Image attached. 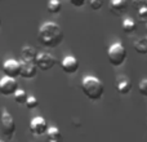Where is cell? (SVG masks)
<instances>
[{"instance_id":"obj_1","label":"cell","mask_w":147,"mask_h":142,"mask_svg":"<svg viewBox=\"0 0 147 142\" xmlns=\"http://www.w3.org/2000/svg\"><path fill=\"white\" fill-rule=\"evenodd\" d=\"M38 40L44 47L56 48L63 40V31L58 23L49 21L40 26L38 31Z\"/></svg>"},{"instance_id":"obj_2","label":"cell","mask_w":147,"mask_h":142,"mask_svg":"<svg viewBox=\"0 0 147 142\" xmlns=\"http://www.w3.org/2000/svg\"><path fill=\"white\" fill-rule=\"evenodd\" d=\"M81 91L92 101H98L102 98L105 92V85L97 76L86 75L81 80Z\"/></svg>"},{"instance_id":"obj_3","label":"cell","mask_w":147,"mask_h":142,"mask_svg":"<svg viewBox=\"0 0 147 142\" xmlns=\"http://www.w3.org/2000/svg\"><path fill=\"white\" fill-rule=\"evenodd\" d=\"M107 58L109 62L115 67H119L124 64L125 58H127V49L120 41L111 44L107 49Z\"/></svg>"},{"instance_id":"obj_4","label":"cell","mask_w":147,"mask_h":142,"mask_svg":"<svg viewBox=\"0 0 147 142\" xmlns=\"http://www.w3.org/2000/svg\"><path fill=\"white\" fill-rule=\"evenodd\" d=\"M0 131H1L3 136L8 140H12L16 132V122L12 115L9 114V111L5 109L3 110L1 118H0Z\"/></svg>"},{"instance_id":"obj_5","label":"cell","mask_w":147,"mask_h":142,"mask_svg":"<svg viewBox=\"0 0 147 142\" xmlns=\"http://www.w3.org/2000/svg\"><path fill=\"white\" fill-rule=\"evenodd\" d=\"M56 64H57V58L53 56V54L48 53V52H39L36 58H35L36 67L40 69L41 71L51 70Z\"/></svg>"},{"instance_id":"obj_6","label":"cell","mask_w":147,"mask_h":142,"mask_svg":"<svg viewBox=\"0 0 147 142\" xmlns=\"http://www.w3.org/2000/svg\"><path fill=\"white\" fill-rule=\"evenodd\" d=\"M18 91V83L16 79L4 78L0 79V94L3 96H13Z\"/></svg>"},{"instance_id":"obj_7","label":"cell","mask_w":147,"mask_h":142,"mask_svg":"<svg viewBox=\"0 0 147 142\" xmlns=\"http://www.w3.org/2000/svg\"><path fill=\"white\" fill-rule=\"evenodd\" d=\"M1 69L7 78L16 79L17 76H20V71H21L20 61H17V60H14V58H9L3 64Z\"/></svg>"},{"instance_id":"obj_8","label":"cell","mask_w":147,"mask_h":142,"mask_svg":"<svg viewBox=\"0 0 147 142\" xmlns=\"http://www.w3.org/2000/svg\"><path fill=\"white\" fill-rule=\"evenodd\" d=\"M48 131V123L44 118L41 116H35L30 122V132L34 136H41L45 135Z\"/></svg>"},{"instance_id":"obj_9","label":"cell","mask_w":147,"mask_h":142,"mask_svg":"<svg viewBox=\"0 0 147 142\" xmlns=\"http://www.w3.org/2000/svg\"><path fill=\"white\" fill-rule=\"evenodd\" d=\"M20 66H21V71H20V76L25 79H32L36 76V71H38V67H36L35 62L32 61H23L21 60L20 61Z\"/></svg>"},{"instance_id":"obj_10","label":"cell","mask_w":147,"mask_h":142,"mask_svg":"<svg viewBox=\"0 0 147 142\" xmlns=\"http://www.w3.org/2000/svg\"><path fill=\"white\" fill-rule=\"evenodd\" d=\"M132 81H130L129 78H127V76L124 75H120L116 78V80H115V88H116L117 93L123 94V96H125V94H128L130 91H132Z\"/></svg>"},{"instance_id":"obj_11","label":"cell","mask_w":147,"mask_h":142,"mask_svg":"<svg viewBox=\"0 0 147 142\" xmlns=\"http://www.w3.org/2000/svg\"><path fill=\"white\" fill-rule=\"evenodd\" d=\"M61 69L66 74H75L79 70V61L74 56H66L61 61Z\"/></svg>"},{"instance_id":"obj_12","label":"cell","mask_w":147,"mask_h":142,"mask_svg":"<svg viewBox=\"0 0 147 142\" xmlns=\"http://www.w3.org/2000/svg\"><path fill=\"white\" fill-rule=\"evenodd\" d=\"M128 4H129V3H128L127 0H114V1H111L110 3V8H111L112 14L121 16L123 13L125 12V9H127Z\"/></svg>"},{"instance_id":"obj_13","label":"cell","mask_w":147,"mask_h":142,"mask_svg":"<svg viewBox=\"0 0 147 142\" xmlns=\"http://www.w3.org/2000/svg\"><path fill=\"white\" fill-rule=\"evenodd\" d=\"M38 56V52L34 47H30V45H26L21 49V57H22L23 61H32L35 62V58Z\"/></svg>"},{"instance_id":"obj_14","label":"cell","mask_w":147,"mask_h":142,"mask_svg":"<svg viewBox=\"0 0 147 142\" xmlns=\"http://www.w3.org/2000/svg\"><path fill=\"white\" fill-rule=\"evenodd\" d=\"M121 28L125 34H132V32H134L136 28H137V22H136L132 17H127L123 21Z\"/></svg>"},{"instance_id":"obj_15","label":"cell","mask_w":147,"mask_h":142,"mask_svg":"<svg viewBox=\"0 0 147 142\" xmlns=\"http://www.w3.org/2000/svg\"><path fill=\"white\" fill-rule=\"evenodd\" d=\"M133 48L138 54H147V36L137 39L133 44Z\"/></svg>"},{"instance_id":"obj_16","label":"cell","mask_w":147,"mask_h":142,"mask_svg":"<svg viewBox=\"0 0 147 142\" xmlns=\"http://www.w3.org/2000/svg\"><path fill=\"white\" fill-rule=\"evenodd\" d=\"M47 137H48V141L61 142V140H62V135H61V132H59V129L57 127H48Z\"/></svg>"},{"instance_id":"obj_17","label":"cell","mask_w":147,"mask_h":142,"mask_svg":"<svg viewBox=\"0 0 147 142\" xmlns=\"http://www.w3.org/2000/svg\"><path fill=\"white\" fill-rule=\"evenodd\" d=\"M61 8H62V3L58 1V0H52L47 4V9H48L49 13L52 14H56V13L61 12Z\"/></svg>"},{"instance_id":"obj_18","label":"cell","mask_w":147,"mask_h":142,"mask_svg":"<svg viewBox=\"0 0 147 142\" xmlns=\"http://www.w3.org/2000/svg\"><path fill=\"white\" fill-rule=\"evenodd\" d=\"M13 97H14V101L17 102V103H25L26 99H27V93H26V91H23V89H20L18 88V91L16 92L14 94H13Z\"/></svg>"},{"instance_id":"obj_19","label":"cell","mask_w":147,"mask_h":142,"mask_svg":"<svg viewBox=\"0 0 147 142\" xmlns=\"http://www.w3.org/2000/svg\"><path fill=\"white\" fill-rule=\"evenodd\" d=\"M25 105H26L27 109L32 110V109H35V107H38L39 101H38V98H36L35 96H28L27 99H26V102H25Z\"/></svg>"},{"instance_id":"obj_20","label":"cell","mask_w":147,"mask_h":142,"mask_svg":"<svg viewBox=\"0 0 147 142\" xmlns=\"http://www.w3.org/2000/svg\"><path fill=\"white\" fill-rule=\"evenodd\" d=\"M138 89H140V93L142 94L143 97H147V78L142 79L140 81V85H138Z\"/></svg>"},{"instance_id":"obj_21","label":"cell","mask_w":147,"mask_h":142,"mask_svg":"<svg viewBox=\"0 0 147 142\" xmlns=\"http://www.w3.org/2000/svg\"><path fill=\"white\" fill-rule=\"evenodd\" d=\"M138 17H140L141 22L147 23V8L146 7H140V9H138Z\"/></svg>"},{"instance_id":"obj_22","label":"cell","mask_w":147,"mask_h":142,"mask_svg":"<svg viewBox=\"0 0 147 142\" xmlns=\"http://www.w3.org/2000/svg\"><path fill=\"white\" fill-rule=\"evenodd\" d=\"M102 5H103V1H102V0H90V1H89V7H90L93 10L101 9Z\"/></svg>"},{"instance_id":"obj_23","label":"cell","mask_w":147,"mask_h":142,"mask_svg":"<svg viewBox=\"0 0 147 142\" xmlns=\"http://www.w3.org/2000/svg\"><path fill=\"white\" fill-rule=\"evenodd\" d=\"M70 3H71L74 7H83V5L85 4V1H83V0H80V1H75V0H71Z\"/></svg>"},{"instance_id":"obj_24","label":"cell","mask_w":147,"mask_h":142,"mask_svg":"<svg viewBox=\"0 0 147 142\" xmlns=\"http://www.w3.org/2000/svg\"><path fill=\"white\" fill-rule=\"evenodd\" d=\"M140 5H141V7H146L147 8V0H145V1H141Z\"/></svg>"},{"instance_id":"obj_25","label":"cell","mask_w":147,"mask_h":142,"mask_svg":"<svg viewBox=\"0 0 147 142\" xmlns=\"http://www.w3.org/2000/svg\"><path fill=\"white\" fill-rule=\"evenodd\" d=\"M0 26H1V17H0Z\"/></svg>"},{"instance_id":"obj_26","label":"cell","mask_w":147,"mask_h":142,"mask_svg":"<svg viewBox=\"0 0 147 142\" xmlns=\"http://www.w3.org/2000/svg\"><path fill=\"white\" fill-rule=\"evenodd\" d=\"M49 142H57V141H49Z\"/></svg>"},{"instance_id":"obj_27","label":"cell","mask_w":147,"mask_h":142,"mask_svg":"<svg viewBox=\"0 0 147 142\" xmlns=\"http://www.w3.org/2000/svg\"><path fill=\"white\" fill-rule=\"evenodd\" d=\"M146 31H147V23H146Z\"/></svg>"},{"instance_id":"obj_28","label":"cell","mask_w":147,"mask_h":142,"mask_svg":"<svg viewBox=\"0 0 147 142\" xmlns=\"http://www.w3.org/2000/svg\"><path fill=\"white\" fill-rule=\"evenodd\" d=\"M0 142H3V141H0Z\"/></svg>"}]
</instances>
